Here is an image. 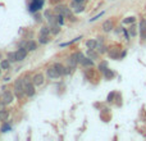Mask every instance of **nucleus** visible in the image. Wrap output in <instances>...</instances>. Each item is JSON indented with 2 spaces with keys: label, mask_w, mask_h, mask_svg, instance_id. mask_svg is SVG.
I'll return each mask as SVG.
<instances>
[{
  "label": "nucleus",
  "mask_w": 146,
  "mask_h": 141,
  "mask_svg": "<svg viewBox=\"0 0 146 141\" xmlns=\"http://www.w3.org/2000/svg\"><path fill=\"white\" fill-rule=\"evenodd\" d=\"M46 73H48V76H49L50 78H58L59 76H60V74H59V72H58V70H56L55 68H54V67L49 68V69H48V72H46Z\"/></svg>",
  "instance_id": "obj_7"
},
{
  "label": "nucleus",
  "mask_w": 146,
  "mask_h": 141,
  "mask_svg": "<svg viewBox=\"0 0 146 141\" xmlns=\"http://www.w3.org/2000/svg\"><path fill=\"white\" fill-rule=\"evenodd\" d=\"M1 101L4 104H10L13 101V95L10 92H4L3 94V98H1Z\"/></svg>",
  "instance_id": "obj_5"
},
{
  "label": "nucleus",
  "mask_w": 146,
  "mask_h": 141,
  "mask_svg": "<svg viewBox=\"0 0 146 141\" xmlns=\"http://www.w3.org/2000/svg\"><path fill=\"white\" fill-rule=\"evenodd\" d=\"M133 22H135V17H129L123 21V23H133Z\"/></svg>",
  "instance_id": "obj_29"
},
{
  "label": "nucleus",
  "mask_w": 146,
  "mask_h": 141,
  "mask_svg": "<svg viewBox=\"0 0 146 141\" xmlns=\"http://www.w3.org/2000/svg\"><path fill=\"white\" fill-rule=\"evenodd\" d=\"M41 44H48L49 43V35H40V39H38Z\"/></svg>",
  "instance_id": "obj_17"
},
{
  "label": "nucleus",
  "mask_w": 146,
  "mask_h": 141,
  "mask_svg": "<svg viewBox=\"0 0 146 141\" xmlns=\"http://www.w3.org/2000/svg\"><path fill=\"white\" fill-rule=\"evenodd\" d=\"M32 83L35 86L42 85V83H44V76L42 74H36L35 77H33V80H32Z\"/></svg>",
  "instance_id": "obj_6"
},
{
  "label": "nucleus",
  "mask_w": 146,
  "mask_h": 141,
  "mask_svg": "<svg viewBox=\"0 0 146 141\" xmlns=\"http://www.w3.org/2000/svg\"><path fill=\"white\" fill-rule=\"evenodd\" d=\"M0 66H1V68L8 69V68H9V66H10V62H9V61H3Z\"/></svg>",
  "instance_id": "obj_24"
},
{
  "label": "nucleus",
  "mask_w": 146,
  "mask_h": 141,
  "mask_svg": "<svg viewBox=\"0 0 146 141\" xmlns=\"http://www.w3.org/2000/svg\"><path fill=\"white\" fill-rule=\"evenodd\" d=\"M81 64H83V66H86V67H92V66H94V62L90 61L88 58H85V59L82 61V63H81Z\"/></svg>",
  "instance_id": "obj_18"
},
{
  "label": "nucleus",
  "mask_w": 146,
  "mask_h": 141,
  "mask_svg": "<svg viewBox=\"0 0 146 141\" xmlns=\"http://www.w3.org/2000/svg\"><path fill=\"white\" fill-rule=\"evenodd\" d=\"M73 9H74V12H82L83 10V4L82 3H77V1H74L73 3Z\"/></svg>",
  "instance_id": "obj_12"
},
{
  "label": "nucleus",
  "mask_w": 146,
  "mask_h": 141,
  "mask_svg": "<svg viewBox=\"0 0 146 141\" xmlns=\"http://www.w3.org/2000/svg\"><path fill=\"white\" fill-rule=\"evenodd\" d=\"M86 45H87L88 49H96V46H98V41H95V40H88L87 43H86Z\"/></svg>",
  "instance_id": "obj_13"
},
{
  "label": "nucleus",
  "mask_w": 146,
  "mask_h": 141,
  "mask_svg": "<svg viewBox=\"0 0 146 141\" xmlns=\"http://www.w3.org/2000/svg\"><path fill=\"white\" fill-rule=\"evenodd\" d=\"M92 50H94V49H88L87 55H88V58H91V59H96V58H98V54L94 53Z\"/></svg>",
  "instance_id": "obj_21"
},
{
  "label": "nucleus",
  "mask_w": 146,
  "mask_h": 141,
  "mask_svg": "<svg viewBox=\"0 0 146 141\" xmlns=\"http://www.w3.org/2000/svg\"><path fill=\"white\" fill-rule=\"evenodd\" d=\"M73 57L76 58V61H77L78 63H82V61L85 59V58H83V55H82L81 53H74V54H73Z\"/></svg>",
  "instance_id": "obj_19"
},
{
  "label": "nucleus",
  "mask_w": 146,
  "mask_h": 141,
  "mask_svg": "<svg viewBox=\"0 0 146 141\" xmlns=\"http://www.w3.org/2000/svg\"><path fill=\"white\" fill-rule=\"evenodd\" d=\"M129 33H131V36H136V30H135L133 26L129 28Z\"/></svg>",
  "instance_id": "obj_31"
},
{
  "label": "nucleus",
  "mask_w": 146,
  "mask_h": 141,
  "mask_svg": "<svg viewBox=\"0 0 146 141\" xmlns=\"http://www.w3.org/2000/svg\"><path fill=\"white\" fill-rule=\"evenodd\" d=\"M41 5H42V0H41L40 3L37 1V0H35V1L32 3V4H31V12H35V10H37V9H40L41 8Z\"/></svg>",
  "instance_id": "obj_10"
},
{
  "label": "nucleus",
  "mask_w": 146,
  "mask_h": 141,
  "mask_svg": "<svg viewBox=\"0 0 146 141\" xmlns=\"http://www.w3.org/2000/svg\"><path fill=\"white\" fill-rule=\"evenodd\" d=\"M55 13H58V14H62L63 17H71V10H69V8L63 7V5H59V7H56L55 8Z\"/></svg>",
  "instance_id": "obj_2"
},
{
  "label": "nucleus",
  "mask_w": 146,
  "mask_h": 141,
  "mask_svg": "<svg viewBox=\"0 0 146 141\" xmlns=\"http://www.w3.org/2000/svg\"><path fill=\"white\" fill-rule=\"evenodd\" d=\"M49 32H51L49 27H42L40 31V35H49Z\"/></svg>",
  "instance_id": "obj_23"
},
{
  "label": "nucleus",
  "mask_w": 146,
  "mask_h": 141,
  "mask_svg": "<svg viewBox=\"0 0 146 141\" xmlns=\"http://www.w3.org/2000/svg\"><path fill=\"white\" fill-rule=\"evenodd\" d=\"M54 68H55L56 70H58V72H59V74H60V76L66 74V68H64V67L62 66L60 63H55V64H54Z\"/></svg>",
  "instance_id": "obj_11"
},
{
  "label": "nucleus",
  "mask_w": 146,
  "mask_h": 141,
  "mask_svg": "<svg viewBox=\"0 0 146 141\" xmlns=\"http://www.w3.org/2000/svg\"><path fill=\"white\" fill-rule=\"evenodd\" d=\"M8 110H0V121H5L8 119Z\"/></svg>",
  "instance_id": "obj_20"
},
{
  "label": "nucleus",
  "mask_w": 146,
  "mask_h": 141,
  "mask_svg": "<svg viewBox=\"0 0 146 141\" xmlns=\"http://www.w3.org/2000/svg\"><path fill=\"white\" fill-rule=\"evenodd\" d=\"M50 31H51V33H54V35H56V33L60 31V28H59V26H56V25H53L51 26V28H50Z\"/></svg>",
  "instance_id": "obj_22"
},
{
  "label": "nucleus",
  "mask_w": 146,
  "mask_h": 141,
  "mask_svg": "<svg viewBox=\"0 0 146 141\" xmlns=\"http://www.w3.org/2000/svg\"><path fill=\"white\" fill-rule=\"evenodd\" d=\"M73 1H77V3H83L85 0H73Z\"/></svg>",
  "instance_id": "obj_34"
},
{
  "label": "nucleus",
  "mask_w": 146,
  "mask_h": 141,
  "mask_svg": "<svg viewBox=\"0 0 146 141\" xmlns=\"http://www.w3.org/2000/svg\"><path fill=\"white\" fill-rule=\"evenodd\" d=\"M14 90H15V95L18 98H22L23 95H26L25 92V80H18L14 83Z\"/></svg>",
  "instance_id": "obj_1"
},
{
  "label": "nucleus",
  "mask_w": 146,
  "mask_h": 141,
  "mask_svg": "<svg viewBox=\"0 0 146 141\" xmlns=\"http://www.w3.org/2000/svg\"><path fill=\"white\" fill-rule=\"evenodd\" d=\"M111 28H113V22H111L110 19L105 21V22L103 23V30L105 31V32H109V31H111Z\"/></svg>",
  "instance_id": "obj_9"
},
{
  "label": "nucleus",
  "mask_w": 146,
  "mask_h": 141,
  "mask_svg": "<svg viewBox=\"0 0 146 141\" xmlns=\"http://www.w3.org/2000/svg\"><path fill=\"white\" fill-rule=\"evenodd\" d=\"M104 73H105V77H106V78H111V77H113V76H114V73L111 72L110 69H106Z\"/></svg>",
  "instance_id": "obj_25"
},
{
  "label": "nucleus",
  "mask_w": 146,
  "mask_h": 141,
  "mask_svg": "<svg viewBox=\"0 0 146 141\" xmlns=\"http://www.w3.org/2000/svg\"><path fill=\"white\" fill-rule=\"evenodd\" d=\"M140 31H141V39L146 40V21H141L140 23Z\"/></svg>",
  "instance_id": "obj_8"
},
{
  "label": "nucleus",
  "mask_w": 146,
  "mask_h": 141,
  "mask_svg": "<svg viewBox=\"0 0 146 141\" xmlns=\"http://www.w3.org/2000/svg\"><path fill=\"white\" fill-rule=\"evenodd\" d=\"M99 69H100L101 72H105V70L108 69V68H106V63H105V62H103V63L99 66Z\"/></svg>",
  "instance_id": "obj_27"
},
{
  "label": "nucleus",
  "mask_w": 146,
  "mask_h": 141,
  "mask_svg": "<svg viewBox=\"0 0 146 141\" xmlns=\"http://www.w3.org/2000/svg\"><path fill=\"white\" fill-rule=\"evenodd\" d=\"M5 105H7V104H4V103L1 101V103H0V110H4V106H5Z\"/></svg>",
  "instance_id": "obj_33"
},
{
  "label": "nucleus",
  "mask_w": 146,
  "mask_h": 141,
  "mask_svg": "<svg viewBox=\"0 0 146 141\" xmlns=\"http://www.w3.org/2000/svg\"><path fill=\"white\" fill-rule=\"evenodd\" d=\"M8 61L9 62H17V51L15 53H9L8 54Z\"/></svg>",
  "instance_id": "obj_16"
},
{
  "label": "nucleus",
  "mask_w": 146,
  "mask_h": 141,
  "mask_svg": "<svg viewBox=\"0 0 146 141\" xmlns=\"http://www.w3.org/2000/svg\"><path fill=\"white\" fill-rule=\"evenodd\" d=\"M104 14V12H101L100 13V14H98V15H96V17H94V18H91V19H90V22H94V21H96V19H99V18H100L101 17V15H103Z\"/></svg>",
  "instance_id": "obj_30"
},
{
  "label": "nucleus",
  "mask_w": 146,
  "mask_h": 141,
  "mask_svg": "<svg viewBox=\"0 0 146 141\" xmlns=\"http://www.w3.org/2000/svg\"><path fill=\"white\" fill-rule=\"evenodd\" d=\"M113 98H114V92H111L110 95L108 96V101H111V99H113Z\"/></svg>",
  "instance_id": "obj_32"
},
{
  "label": "nucleus",
  "mask_w": 146,
  "mask_h": 141,
  "mask_svg": "<svg viewBox=\"0 0 146 141\" xmlns=\"http://www.w3.org/2000/svg\"><path fill=\"white\" fill-rule=\"evenodd\" d=\"M36 48H37V45H36L35 41H28V44H27V49H28V50L33 51V50H36Z\"/></svg>",
  "instance_id": "obj_15"
},
{
  "label": "nucleus",
  "mask_w": 146,
  "mask_h": 141,
  "mask_svg": "<svg viewBox=\"0 0 146 141\" xmlns=\"http://www.w3.org/2000/svg\"><path fill=\"white\" fill-rule=\"evenodd\" d=\"M35 85H31L30 82H27L25 85V92L27 96H33L35 95V87H33Z\"/></svg>",
  "instance_id": "obj_3"
},
{
  "label": "nucleus",
  "mask_w": 146,
  "mask_h": 141,
  "mask_svg": "<svg viewBox=\"0 0 146 141\" xmlns=\"http://www.w3.org/2000/svg\"><path fill=\"white\" fill-rule=\"evenodd\" d=\"M77 63H78V62L76 61V58L73 55L71 57V58H68V64H69V67H71V68H74V67L77 66Z\"/></svg>",
  "instance_id": "obj_14"
},
{
  "label": "nucleus",
  "mask_w": 146,
  "mask_h": 141,
  "mask_svg": "<svg viewBox=\"0 0 146 141\" xmlns=\"http://www.w3.org/2000/svg\"><path fill=\"white\" fill-rule=\"evenodd\" d=\"M9 130H10V126L8 123H4L1 126V132H7V131H9Z\"/></svg>",
  "instance_id": "obj_26"
},
{
  "label": "nucleus",
  "mask_w": 146,
  "mask_h": 141,
  "mask_svg": "<svg viewBox=\"0 0 146 141\" xmlns=\"http://www.w3.org/2000/svg\"><path fill=\"white\" fill-rule=\"evenodd\" d=\"M98 50H99V53H100V54H103V53H105V51H106V48L104 45H99L98 46Z\"/></svg>",
  "instance_id": "obj_28"
},
{
  "label": "nucleus",
  "mask_w": 146,
  "mask_h": 141,
  "mask_svg": "<svg viewBox=\"0 0 146 141\" xmlns=\"http://www.w3.org/2000/svg\"><path fill=\"white\" fill-rule=\"evenodd\" d=\"M0 67H1V66H0Z\"/></svg>",
  "instance_id": "obj_35"
},
{
  "label": "nucleus",
  "mask_w": 146,
  "mask_h": 141,
  "mask_svg": "<svg viewBox=\"0 0 146 141\" xmlns=\"http://www.w3.org/2000/svg\"><path fill=\"white\" fill-rule=\"evenodd\" d=\"M26 55H27V49L25 48H19L17 51V59L18 61H23V59L26 58Z\"/></svg>",
  "instance_id": "obj_4"
}]
</instances>
